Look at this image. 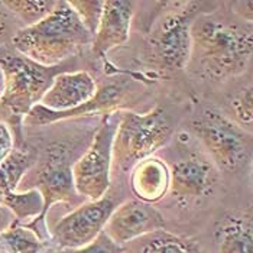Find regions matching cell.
<instances>
[{
	"label": "cell",
	"instance_id": "obj_1",
	"mask_svg": "<svg viewBox=\"0 0 253 253\" xmlns=\"http://www.w3.org/2000/svg\"><path fill=\"white\" fill-rule=\"evenodd\" d=\"M252 52V23L213 12L200 13L191 25V59L209 77L227 80L242 74Z\"/></svg>",
	"mask_w": 253,
	"mask_h": 253
},
{
	"label": "cell",
	"instance_id": "obj_2",
	"mask_svg": "<svg viewBox=\"0 0 253 253\" xmlns=\"http://www.w3.org/2000/svg\"><path fill=\"white\" fill-rule=\"evenodd\" d=\"M93 37L68 1L58 0L55 9L38 23L19 29L12 38L18 54L43 67H58Z\"/></svg>",
	"mask_w": 253,
	"mask_h": 253
},
{
	"label": "cell",
	"instance_id": "obj_3",
	"mask_svg": "<svg viewBox=\"0 0 253 253\" xmlns=\"http://www.w3.org/2000/svg\"><path fill=\"white\" fill-rule=\"evenodd\" d=\"M174 120L164 106H156L145 115L119 113L112 146V165L127 171L140 161L154 155L174 133Z\"/></svg>",
	"mask_w": 253,
	"mask_h": 253
},
{
	"label": "cell",
	"instance_id": "obj_4",
	"mask_svg": "<svg viewBox=\"0 0 253 253\" xmlns=\"http://www.w3.org/2000/svg\"><path fill=\"white\" fill-rule=\"evenodd\" d=\"M200 3H175L156 22L148 37V58L162 74H176L191 61V25L201 13Z\"/></svg>",
	"mask_w": 253,
	"mask_h": 253
},
{
	"label": "cell",
	"instance_id": "obj_5",
	"mask_svg": "<svg viewBox=\"0 0 253 253\" xmlns=\"http://www.w3.org/2000/svg\"><path fill=\"white\" fill-rule=\"evenodd\" d=\"M191 129L207 149L218 171L239 172L252 158V139L230 117L214 109H206L191 122Z\"/></svg>",
	"mask_w": 253,
	"mask_h": 253
},
{
	"label": "cell",
	"instance_id": "obj_6",
	"mask_svg": "<svg viewBox=\"0 0 253 253\" xmlns=\"http://www.w3.org/2000/svg\"><path fill=\"white\" fill-rule=\"evenodd\" d=\"M0 68L4 77V88L0 101L13 116L25 117L49 88L58 67H43L19 54L0 58Z\"/></svg>",
	"mask_w": 253,
	"mask_h": 253
},
{
	"label": "cell",
	"instance_id": "obj_7",
	"mask_svg": "<svg viewBox=\"0 0 253 253\" xmlns=\"http://www.w3.org/2000/svg\"><path fill=\"white\" fill-rule=\"evenodd\" d=\"M117 115L104 116L87 151L71 165L74 188L84 200H100L110 187L112 146L119 120Z\"/></svg>",
	"mask_w": 253,
	"mask_h": 253
},
{
	"label": "cell",
	"instance_id": "obj_8",
	"mask_svg": "<svg viewBox=\"0 0 253 253\" xmlns=\"http://www.w3.org/2000/svg\"><path fill=\"white\" fill-rule=\"evenodd\" d=\"M34 179V190H37L42 198V213L29 223H25V226L32 230L46 217L54 204L68 203L78 207L84 203V198H81L74 188L68 146L61 142L52 143L45 149L37 164Z\"/></svg>",
	"mask_w": 253,
	"mask_h": 253
},
{
	"label": "cell",
	"instance_id": "obj_9",
	"mask_svg": "<svg viewBox=\"0 0 253 253\" xmlns=\"http://www.w3.org/2000/svg\"><path fill=\"white\" fill-rule=\"evenodd\" d=\"M37 164V155L31 149L18 148L0 164V207L7 209L15 223L37 218L42 213V198L37 190L29 188L18 193L20 179Z\"/></svg>",
	"mask_w": 253,
	"mask_h": 253
},
{
	"label": "cell",
	"instance_id": "obj_10",
	"mask_svg": "<svg viewBox=\"0 0 253 253\" xmlns=\"http://www.w3.org/2000/svg\"><path fill=\"white\" fill-rule=\"evenodd\" d=\"M116 207V201L109 195L83 203L54 226L51 230L54 243L58 249H78L91 243L104 230Z\"/></svg>",
	"mask_w": 253,
	"mask_h": 253
},
{
	"label": "cell",
	"instance_id": "obj_11",
	"mask_svg": "<svg viewBox=\"0 0 253 253\" xmlns=\"http://www.w3.org/2000/svg\"><path fill=\"white\" fill-rule=\"evenodd\" d=\"M164 229L165 218L154 207V204H148L135 198L117 206L103 232L116 245L123 246L146 234Z\"/></svg>",
	"mask_w": 253,
	"mask_h": 253
},
{
	"label": "cell",
	"instance_id": "obj_12",
	"mask_svg": "<svg viewBox=\"0 0 253 253\" xmlns=\"http://www.w3.org/2000/svg\"><path fill=\"white\" fill-rule=\"evenodd\" d=\"M215 165L201 155H188L169 167L168 193L176 200L191 201L213 191L218 181Z\"/></svg>",
	"mask_w": 253,
	"mask_h": 253
},
{
	"label": "cell",
	"instance_id": "obj_13",
	"mask_svg": "<svg viewBox=\"0 0 253 253\" xmlns=\"http://www.w3.org/2000/svg\"><path fill=\"white\" fill-rule=\"evenodd\" d=\"M127 87L123 83H109L106 85L97 87L94 97L85 104L68 112H51L43 106L37 104L26 116L23 117V125L26 126H46L55 122L76 119L81 116H91L103 113L104 116L116 113L117 110L125 104Z\"/></svg>",
	"mask_w": 253,
	"mask_h": 253
},
{
	"label": "cell",
	"instance_id": "obj_14",
	"mask_svg": "<svg viewBox=\"0 0 253 253\" xmlns=\"http://www.w3.org/2000/svg\"><path fill=\"white\" fill-rule=\"evenodd\" d=\"M133 7V1L104 0L100 22L91 39V51L98 58H104L129 39Z\"/></svg>",
	"mask_w": 253,
	"mask_h": 253
},
{
	"label": "cell",
	"instance_id": "obj_15",
	"mask_svg": "<svg viewBox=\"0 0 253 253\" xmlns=\"http://www.w3.org/2000/svg\"><path fill=\"white\" fill-rule=\"evenodd\" d=\"M96 91L97 84L90 73H59L39 104L51 112H68L90 101Z\"/></svg>",
	"mask_w": 253,
	"mask_h": 253
},
{
	"label": "cell",
	"instance_id": "obj_16",
	"mask_svg": "<svg viewBox=\"0 0 253 253\" xmlns=\"http://www.w3.org/2000/svg\"><path fill=\"white\" fill-rule=\"evenodd\" d=\"M130 187L137 200L154 204L162 200L169 188V168L159 158L149 156L135 165Z\"/></svg>",
	"mask_w": 253,
	"mask_h": 253
},
{
	"label": "cell",
	"instance_id": "obj_17",
	"mask_svg": "<svg viewBox=\"0 0 253 253\" xmlns=\"http://www.w3.org/2000/svg\"><path fill=\"white\" fill-rule=\"evenodd\" d=\"M217 253H253V221L251 210L221 218L215 229Z\"/></svg>",
	"mask_w": 253,
	"mask_h": 253
},
{
	"label": "cell",
	"instance_id": "obj_18",
	"mask_svg": "<svg viewBox=\"0 0 253 253\" xmlns=\"http://www.w3.org/2000/svg\"><path fill=\"white\" fill-rule=\"evenodd\" d=\"M136 253H201L193 240L178 234L158 230L136 240Z\"/></svg>",
	"mask_w": 253,
	"mask_h": 253
},
{
	"label": "cell",
	"instance_id": "obj_19",
	"mask_svg": "<svg viewBox=\"0 0 253 253\" xmlns=\"http://www.w3.org/2000/svg\"><path fill=\"white\" fill-rule=\"evenodd\" d=\"M0 242L9 253H43V240L25 224L13 223L0 233Z\"/></svg>",
	"mask_w": 253,
	"mask_h": 253
},
{
	"label": "cell",
	"instance_id": "obj_20",
	"mask_svg": "<svg viewBox=\"0 0 253 253\" xmlns=\"http://www.w3.org/2000/svg\"><path fill=\"white\" fill-rule=\"evenodd\" d=\"M1 4L15 13L26 26L45 19L58 4V0H9Z\"/></svg>",
	"mask_w": 253,
	"mask_h": 253
},
{
	"label": "cell",
	"instance_id": "obj_21",
	"mask_svg": "<svg viewBox=\"0 0 253 253\" xmlns=\"http://www.w3.org/2000/svg\"><path fill=\"white\" fill-rule=\"evenodd\" d=\"M232 120L245 132H252L253 96L251 85L237 93L232 100Z\"/></svg>",
	"mask_w": 253,
	"mask_h": 253
},
{
	"label": "cell",
	"instance_id": "obj_22",
	"mask_svg": "<svg viewBox=\"0 0 253 253\" xmlns=\"http://www.w3.org/2000/svg\"><path fill=\"white\" fill-rule=\"evenodd\" d=\"M68 3L76 10L80 20L93 37L100 22L104 0H73Z\"/></svg>",
	"mask_w": 253,
	"mask_h": 253
},
{
	"label": "cell",
	"instance_id": "obj_23",
	"mask_svg": "<svg viewBox=\"0 0 253 253\" xmlns=\"http://www.w3.org/2000/svg\"><path fill=\"white\" fill-rule=\"evenodd\" d=\"M43 253H123V248L116 245L104 232L98 234L97 237L78 249H58V251H51V252Z\"/></svg>",
	"mask_w": 253,
	"mask_h": 253
},
{
	"label": "cell",
	"instance_id": "obj_24",
	"mask_svg": "<svg viewBox=\"0 0 253 253\" xmlns=\"http://www.w3.org/2000/svg\"><path fill=\"white\" fill-rule=\"evenodd\" d=\"M13 151V136L9 126L0 122V164Z\"/></svg>",
	"mask_w": 253,
	"mask_h": 253
},
{
	"label": "cell",
	"instance_id": "obj_25",
	"mask_svg": "<svg viewBox=\"0 0 253 253\" xmlns=\"http://www.w3.org/2000/svg\"><path fill=\"white\" fill-rule=\"evenodd\" d=\"M4 31H6V22H4V16L0 12V39L4 35Z\"/></svg>",
	"mask_w": 253,
	"mask_h": 253
},
{
	"label": "cell",
	"instance_id": "obj_26",
	"mask_svg": "<svg viewBox=\"0 0 253 253\" xmlns=\"http://www.w3.org/2000/svg\"><path fill=\"white\" fill-rule=\"evenodd\" d=\"M3 88H4V77H3V71L0 68V97L3 94Z\"/></svg>",
	"mask_w": 253,
	"mask_h": 253
}]
</instances>
